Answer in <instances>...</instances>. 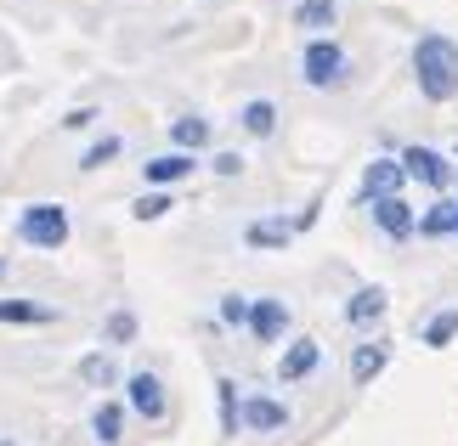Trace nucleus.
Returning <instances> with one entry per match:
<instances>
[{
	"label": "nucleus",
	"mask_w": 458,
	"mask_h": 446,
	"mask_svg": "<svg viewBox=\"0 0 458 446\" xmlns=\"http://www.w3.org/2000/svg\"><path fill=\"white\" fill-rule=\"evenodd\" d=\"M413 74H419V91L430 102H453L458 97V46L442 40V34H425L413 46Z\"/></svg>",
	"instance_id": "1"
},
{
	"label": "nucleus",
	"mask_w": 458,
	"mask_h": 446,
	"mask_svg": "<svg viewBox=\"0 0 458 446\" xmlns=\"http://www.w3.org/2000/svg\"><path fill=\"white\" fill-rule=\"evenodd\" d=\"M17 238L34 248H63L68 243V209L63 204H29L17 215Z\"/></svg>",
	"instance_id": "2"
},
{
	"label": "nucleus",
	"mask_w": 458,
	"mask_h": 446,
	"mask_svg": "<svg viewBox=\"0 0 458 446\" xmlns=\"http://www.w3.org/2000/svg\"><path fill=\"white\" fill-rule=\"evenodd\" d=\"M345 68H351V57L334 40H311L306 57H301V74H306V85H317V91H334V85L345 80Z\"/></svg>",
	"instance_id": "3"
},
{
	"label": "nucleus",
	"mask_w": 458,
	"mask_h": 446,
	"mask_svg": "<svg viewBox=\"0 0 458 446\" xmlns=\"http://www.w3.org/2000/svg\"><path fill=\"white\" fill-rule=\"evenodd\" d=\"M402 181H408V164L402 158H374L362 170V187H357V204H379V198H402Z\"/></svg>",
	"instance_id": "4"
},
{
	"label": "nucleus",
	"mask_w": 458,
	"mask_h": 446,
	"mask_svg": "<svg viewBox=\"0 0 458 446\" xmlns=\"http://www.w3.org/2000/svg\"><path fill=\"white\" fill-rule=\"evenodd\" d=\"M125 396H131V407L148 424H158V418L170 413V396H165V384H158V373H131V379H125Z\"/></svg>",
	"instance_id": "5"
},
{
	"label": "nucleus",
	"mask_w": 458,
	"mask_h": 446,
	"mask_svg": "<svg viewBox=\"0 0 458 446\" xmlns=\"http://www.w3.org/2000/svg\"><path fill=\"white\" fill-rule=\"evenodd\" d=\"M402 164H408L413 181H425V187H436V192H447V181H453V164H447L436 147H402Z\"/></svg>",
	"instance_id": "6"
},
{
	"label": "nucleus",
	"mask_w": 458,
	"mask_h": 446,
	"mask_svg": "<svg viewBox=\"0 0 458 446\" xmlns=\"http://www.w3.org/2000/svg\"><path fill=\"white\" fill-rule=\"evenodd\" d=\"M250 333H255V345H277V339L289 333V306L284 299H255L250 306Z\"/></svg>",
	"instance_id": "7"
},
{
	"label": "nucleus",
	"mask_w": 458,
	"mask_h": 446,
	"mask_svg": "<svg viewBox=\"0 0 458 446\" xmlns=\"http://www.w3.org/2000/svg\"><path fill=\"white\" fill-rule=\"evenodd\" d=\"M385 306H391V294H385L379 282H362V289L345 299V328H374L385 316Z\"/></svg>",
	"instance_id": "8"
},
{
	"label": "nucleus",
	"mask_w": 458,
	"mask_h": 446,
	"mask_svg": "<svg viewBox=\"0 0 458 446\" xmlns=\"http://www.w3.org/2000/svg\"><path fill=\"white\" fill-rule=\"evenodd\" d=\"M374 226L385 231V238H413V231H419V215H413V209H408V198H379L374 204Z\"/></svg>",
	"instance_id": "9"
},
{
	"label": "nucleus",
	"mask_w": 458,
	"mask_h": 446,
	"mask_svg": "<svg viewBox=\"0 0 458 446\" xmlns=\"http://www.w3.org/2000/svg\"><path fill=\"white\" fill-rule=\"evenodd\" d=\"M284 424H289V407L284 401H272V396H250V401H243V430L272 435V430H284Z\"/></svg>",
	"instance_id": "10"
},
{
	"label": "nucleus",
	"mask_w": 458,
	"mask_h": 446,
	"mask_svg": "<svg viewBox=\"0 0 458 446\" xmlns=\"http://www.w3.org/2000/svg\"><path fill=\"white\" fill-rule=\"evenodd\" d=\"M317 362H323V345H317V339H301V345H289V350H284L277 373H284L289 384H301V379H311V373H317Z\"/></svg>",
	"instance_id": "11"
},
{
	"label": "nucleus",
	"mask_w": 458,
	"mask_h": 446,
	"mask_svg": "<svg viewBox=\"0 0 458 446\" xmlns=\"http://www.w3.org/2000/svg\"><path fill=\"white\" fill-rule=\"evenodd\" d=\"M385 362H391V345H385V339H368V345L351 350V379H357V384H374L379 373H385Z\"/></svg>",
	"instance_id": "12"
},
{
	"label": "nucleus",
	"mask_w": 458,
	"mask_h": 446,
	"mask_svg": "<svg viewBox=\"0 0 458 446\" xmlns=\"http://www.w3.org/2000/svg\"><path fill=\"white\" fill-rule=\"evenodd\" d=\"M0 323L6 328H46V323H57V311L34 306V299H0Z\"/></svg>",
	"instance_id": "13"
},
{
	"label": "nucleus",
	"mask_w": 458,
	"mask_h": 446,
	"mask_svg": "<svg viewBox=\"0 0 458 446\" xmlns=\"http://www.w3.org/2000/svg\"><path fill=\"white\" fill-rule=\"evenodd\" d=\"M419 238H458V204L436 198L425 215H419Z\"/></svg>",
	"instance_id": "14"
},
{
	"label": "nucleus",
	"mask_w": 458,
	"mask_h": 446,
	"mask_svg": "<svg viewBox=\"0 0 458 446\" xmlns=\"http://www.w3.org/2000/svg\"><path fill=\"white\" fill-rule=\"evenodd\" d=\"M148 181L153 187H175V181H187V175H192V158L187 153H158V158H148Z\"/></svg>",
	"instance_id": "15"
},
{
	"label": "nucleus",
	"mask_w": 458,
	"mask_h": 446,
	"mask_svg": "<svg viewBox=\"0 0 458 446\" xmlns=\"http://www.w3.org/2000/svg\"><path fill=\"white\" fill-rule=\"evenodd\" d=\"M289 238H294L289 221H250V226H243V243H250V248H284Z\"/></svg>",
	"instance_id": "16"
},
{
	"label": "nucleus",
	"mask_w": 458,
	"mask_h": 446,
	"mask_svg": "<svg viewBox=\"0 0 458 446\" xmlns=\"http://www.w3.org/2000/svg\"><path fill=\"white\" fill-rule=\"evenodd\" d=\"M238 124H243L255 141H267V136H277V108H272V102H243Z\"/></svg>",
	"instance_id": "17"
},
{
	"label": "nucleus",
	"mask_w": 458,
	"mask_h": 446,
	"mask_svg": "<svg viewBox=\"0 0 458 446\" xmlns=\"http://www.w3.org/2000/svg\"><path fill=\"white\" fill-rule=\"evenodd\" d=\"M170 141H175L182 153L204 147V141H209V119H199V114H187V119H170Z\"/></svg>",
	"instance_id": "18"
},
{
	"label": "nucleus",
	"mask_w": 458,
	"mask_h": 446,
	"mask_svg": "<svg viewBox=\"0 0 458 446\" xmlns=\"http://www.w3.org/2000/svg\"><path fill=\"white\" fill-rule=\"evenodd\" d=\"M216 401H221V435H238L243 430V401H238V384L221 379L216 384Z\"/></svg>",
	"instance_id": "19"
},
{
	"label": "nucleus",
	"mask_w": 458,
	"mask_h": 446,
	"mask_svg": "<svg viewBox=\"0 0 458 446\" xmlns=\"http://www.w3.org/2000/svg\"><path fill=\"white\" fill-rule=\"evenodd\" d=\"M91 430L102 446H114V441H125V413H119V401H102L97 407V418H91Z\"/></svg>",
	"instance_id": "20"
},
{
	"label": "nucleus",
	"mask_w": 458,
	"mask_h": 446,
	"mask_svg": "<svg viewBox=\"0 0 458 446\" xmlns=\"http://www.w3.org/2000/svg\"><path fill=\"white\" fill-rule=\"evenodd\" d=\"M419 339H425L430 350H442V345H453V339H458V311H436L430 323H425V333H419Z\"/></svg>",
	"instance_id": "21"
},
{
	"label": "nucleus",
	"mask_w": 458,
	"mask_h": 446,
	"mask_svg": "<svg viewBox=\"0 0 458 446\" xmlns=\"http://www.w3.org/2000/svg\"><path fill=\"white\" fill-rule=\"evenodd\" d=\"M80 379H85V384H97V390H108V384H119V367L97 350V356H80Z\"/></svg>",
	"instance_id": "22"
},
{
	"label": "nucleus",
	"mask_w": 458,
	"mask_h": 446,
	"mask_svg": "<svg viewBox=\"0 0 458 446\" xmlns=\"http://www.w3.org/2000/svg\"><path fill=\"white\" fill-rule=\"evenodd\" d=\"M136 311H108V323H102V345H131L136 339Z\"/></svg>",
	"instance_id": "23"
},
{
	"label": "nucleus",
	"mask_w": 458,
	"mask_h": 446,
	"mask_svg": "<svg viewBox=\"0 0 458 446\" xmlns=\"http://www.w3.org/2000/svg\"><path fill=\"white\" fill-rule=\"evenodd\" d=\"M294 23L301 29H334V0H301V6H294Z\"/></svg>",
	"instance_id": "24"
},
{
	"label": "nucleus",
	"mask_w": 458,
	"mask_h": 446,
	"mask_svg": "<svg viewBox=\"0 0 458 446\" xmlns=\"http://www.w3.org/2000/svg\"><path fill=\"white\" fill-rule=\"evenodd\" d=\"M170 209H175V204H170V192H148V198H136V204H131V215H136V221H158V215H170Z\"/></svg>",
	"instance_id": "25"
},
{
	"label": "nucleus",
	"mask_w": 458,
	"mask_h": 446,
	"mask_svg": "<svg viewBox=\"0 0 458 446\" xmlns=\"http://www.w3.org/2000/svg\"><path fill=\"white\" fill-rule=\"evenodd\" d=\"M119 147H125V141H119V136H102V141H97V147H91V153H85V158H80V164H85V170H97V164H108V158H114Z\"/></svg>",
	"instance_id": "26"
},
{
	"label": "nucleus",
	"mask_w": 458,
	"mask_h": 446,
	"mask_svg": "<svg viewBox=\"0 0 458 446\" xmlns=\"http://www.w3.org/2000/svg\"><path fill=\"white\" fill-rule=\"evenodd\" d=\"M221 323H250V299H243V294H226L221 299Z\"/></svg>",
	"instance_id": "27"
},
{
	"label": "nucleus",
	"mask_w": 458,
	"mask_h": 446,
	"mask_svg": "<svg viewBox=\"0 0 458 446\" xmlns=\"http://www.w3.org/2000/svg\"><path fill=\"white\" fill-rule=\"evenodd\" d=\"M63 124H68V130H85V124H97V108H80V114H68Z\"/></svg>",
	"instance_id": "28"
},
{
	"label": "nucleus",
	"mask_w": 458,
	"mask_h": 446,
	"mask_svg": "<svg viewBox=\"0 0 458 446\" xmlns=\"http://www.w3.org/2000/svg\"><path fill=\"white\" fill-rule=\"evenodd\" d=\"M216 170H221V175H243V158H238V153H221Z\"/></svg>",
	"instance_id": "29"
},
{
	"label": "nucleus",
	"mask_w": 458,
	"mask_h": 446,
	"mask_svg": "<svg viewBox=\"0 0 458 446\" xmlns=\"http://www.w3.org/2000/svg\"><path fill=\"white\" fill-rule=\"evenodd\" d=\"M0 446H12V441H0Z\"/></svg>",
	"instance_id": "30"
}]
</instances>
